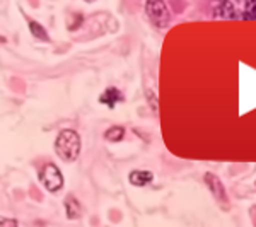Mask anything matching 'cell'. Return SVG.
I'll return each mask as SVG.
<instances>
[{
	"label": "cell",
	"instance_id": "obj_1",
	"mask_svg": "<svg viewBox=\"0 0 256 227\" xmlns=\"http://www.w3.org/2000/svg\"><path fill=\"white\" fill-rule=\"evenodd\" d=\"M80 135L76 130H62L55 138V152L65 162H74L80 154Z\"/></svg>",
	"mask_w": 256,
	"mask_h": 227
},
{
	"label": "cell",
	"instance_id": "obj_2",
	"mask_svg": "<svg viewBox=\"0 0 256 227\" xmlns=\"http://www.w3.org/2000/svg\"><path fill=\"white\" fill-rule=\"evenodd\" d=\"M146 12L147 18L156 28H168L171 24V12L164 0H146Z\"/></svg>",
	"mask_w": 256,
	"mask_h": 227
},
{
	"label": "cell",
	"instance_id": "obj_3",
	"mask_svg": "<svg viewBox=\"0 0 256 227\" xmlns=\"http://www.w3.org/2000/svg\"><path fill=\"white\" fill-rule=\"evenodd\" d=\"M40 181L48 192L56 193L64 186V174L53 162H46L40 169Z\"/></svg>",
	"mask_w": 256,
	"mask_h": 227
},
{
	"label": "cell",
	"instance_id": "obj_4",
	"mask_svg": "<svg viewBox=\"0 0 256 227\" xmlns=\"http://www.w3.org/2000/svg\"><path fill=\"white\" fill-rule=\"evenodd\" d=\"M204 181H205V184H207V188L210 190V193H212V196L216 198L217 204L220 205L222 208H229L230 202H229L226 186H224V183L220 181V178L214 174V172H207V174L204 176Z\"/></svg>",
	"mask_w": 256,
	"mask_h": 227
},
{
	"label": "cell",
	"instance_id": "obj_5",
	"mask_svg": "<svg viewBox=\"0 0 256 227\" xmlns=\"http://www.w3.org/2000/svg\"><path fill=\"white\" fill-rule=\"evenodd\" d=\"M123 99H125V96H123V92L118 88H108V89L104 90V92L101 94L99 101H101L102 104L113 108V106H116L118 102H123Z\"/></svg>",
	"mask_w": 256,
	"mask_h": 227
},
{
	"label": "cell",
	"instance_id": "obj_6",
	"mask_svg": "<svg viewBox=\"0 0 256 227\" xmlns=\"http://www.w3.org/2000/svg\"><path fill=\"white\" fill-rule=\"evenodd\" d=\"M128 181H130L134 186H146V184H150L152 181H154V174H152L150 171H134L130 172V176H128Z\"/></svg>",
	"mask_w": 256,
	"mask_h": 227
},
{
	"label": "cell",
	"instance_id": "obj_7",
	"mask_svg": "<svg viewBox=\"0 0 256 227\" xmlns=\"http://www.w3.org/2000/svg\"><path fill=\"white\" fill-rule=\"evenodd\" d=\"M65 210H67L68 218H79L80 217V204L76 196L70 195L65 202Z\"/></svg>",
	"mask_w": 256,
	"mask_h": 227
},
{
	"label": "cell",
	"instance_id": "obj_8",
	"mask_svg": "<svg viewBox=\"0 0 256 227\" xmlns=\"http://www.w3.org/2000/svg\"><path fill=\"white\" fill-rule=\"evenodd\" d=\"M125 137V128L123 126H111V128L104 134V138L108 140V142H120V140H123Z\"/></svg>",
	"mask_w": 256,
	"mask_h": 227
},
{
	"label": "cell",
	"instance_id": "obj_9",
	"mask_svg": "<svg viewBox=\"0 0 256 227\" xmlns=\"http://www.w3.org/2000/svg\"><path fill=\"white\" fill-rule=\"evenodd\" d=\"M30 30H31V32H32V36H34V38H38L41 41H50V36L46 34V30H44L41 24L36 22V20L30 19Z\"/></svg>",
	"mask_w": 256,
	"mask_h": 227
},
{
	"label": "cell",
	"instance_id": "obj_10",
	"mask_svg": "<svg viewBox=\"0 0 256 227\" xmlns=\"http://www.w3.org/2000/svg\"><path fill=\"white\" fill-rule=\"evenodd\" d=\"M242 18L248 19V20L256 19V0H246L244 10H242Z\"/></svg>",
	"mask_w": 256,
	"mask_h": 227
},
{
	"label": "cell",
	"instance_id": "obj_11",
	"mask_svg": "<svg viewBox=\"0 0 256 227\" xmlns=\"http://www.w3.org/2000/svg\"><path fill=\"white\" fill-rule=\"evenodd\" d=\"M0 227H19L16 218H0Z\"/></svg>",
	"mask_w": 256,
	"mask_h": 227
},
{
	"label": "cell",
	"instance_id": "obj_12",
	"mask_svg": "<svg viewBox=\"0 0 256 227\" xmlns=\"http://www.w3.org/2000/svg\"><path fill=\"white\" fill-rule=\"evenodd\" d=\"M86 2H92V0H86Z\"/></svg>",
	"mask_w": 256,
	"mask_h": 227
},
{
	"label": "cell",
	"instance_id": "obj_13",
	"mask_svg": "<svg viewBox=\"0 0 256 227\" xmlns=\"http://www.w3.org/2000/svg\"><path fill=\"white\" fill-rule=\"evenodd\" d=\"M238 2H241V0H238Z\"/></svg>",
	"mask_w": 256,
	"mask_h": 227
}]
</instances>
